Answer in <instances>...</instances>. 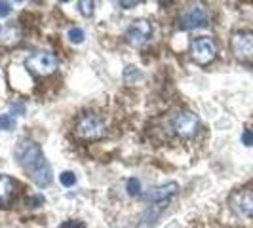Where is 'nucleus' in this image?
Here are the masks:
<instances>
[{
    "mask_svg": "<svg viewBox=\"0 0 253 228\" xmlns=\"http://www.w3.org/2000/svg\"><path fill=\"white\" fill-rule=\"evenodd\" d=\"M10 109H12V113L15 114H25V105H21V103H12L10 105Z\"/></svg>",
    "mask_w": 253,
    "mask_h": 228,
    "instance_id": "22",
    "label": "nucleus"
},
{
    "mask_svg": "<svg viewBox=\"0 0 253 228\" xmlns=\"http://www.w3.org/2000/svg\"><path fill=\"white\" fill-rule=\"evenodd\" d=\"M76 137L84 141H97L105 135V122L97 114H84L78 118L75 126Z\"/></svg>",
    "mask_w": 253,
    "mask_h": 228,
    "instance_id": "1",
    "label": "nucleus"
},
{
    "mask_svg": "<svg viewBox=\"0 0 253 228\" xmlns=\"http://www.w3.org/2000/svg\"><path fill=\"white\" fill-rule=\"evenodd\" d=\"M29 173V177L31 181L37 185L38 189H44V187H48L51 183V179H53V173H51V165L46 162V160H42L38 165H35L31 171H27Z\"/></svg>",
    "mask_w": 253,
    "mask_h": 228,
    "instance_id": "12",
    "label": "nucleus"
},
{
    "mask_svg": "<svg viewBox=\"0 0 253 228\" xmlns=\"http://www.w3.org/2000/svg\"><path fill=\"white\" fill-rule=\"evenodd\" d=\"M198 127H200V120H198V116L194 113L185 111V113H179L173 118V129H175V133H177L179 137L189 139V137H192L198 131Z\"/></svg>",
    "mask_w": 253,
    "mask_h": 228,
    "instance_id": "9",
    "label": "nucleus"
},
{
    "mask_svg": "<svg viewBox=\"0 0 253 228\" xmlns=\"http://www.w3.org/2000/svg\"><path fill=\"white\" fill-rule=\"evenodd\" d=\"M118 6H122V8H133V6H137V2H118Z\"/></svg>",
    "mask_w": 253,
    "mask_h": 228,
    "instance_id": "23",
    "label": "nucleus"
},
{
    "mask_svg": "<svg viewBox=\"0 0 253 228\" xmlns=\"http://www.w3.org/2000/svg\"><path fill=\"white\" fill-rule=\"evenodd\" d=\"M242 143L246 147H253V131L252 129H244L242 131Z\"/></svg>",
    "mask_w": 253,
    "mask_h": 228,
    "instance_id": "20",
    "label": "nucleus"
},
{
    "mask_svg": "<svg viewBox=\"0 0 253 228\" xmlns=\"http://www.w3.org/2000/svg\"><path fill=\"white\" fill-rule=\"evenodd\" d=\"M168 203H169V202L151 203V205H149V207L143 211V215H141L139 223H137V227H135V228H154V227H156V223H158L160 215L164 213V209L168 207Z\"/></svg>",
    "mask_w": 253,
    "mask_h": 228,
    "instance_id": "11",
    "label": "nucleus"
},
{
    "mask_svg": "<svg viewBox=\"0 0 253 228\" xmlns=\"http://www.w3.org/2000/svg\"><path fill=\"white\" fill-rule=\"evenodd\" d=\"M230 51L242 63H253V33L236 31L230 38Z\"/></svg>",
    "mask_w": 253,
    "mask_h": 228,
    "instance_id": "4",
    "label": "nucleus"
},
{
    "mask_svg": "<svg viewBox=\"0 0 253 228\" xmlns=\"http://www.w3.org/2000/svg\"><path fill=\"white\" fill-rule=\"evenodd\" d=\"M57 228H86V225H84L82 221H75V219H71V221H65V223H61Z\"/></svg>",
    "mask_w": 253,
    "mask_h": 228,
    "instance_id": "19",
    "label": "nucleus"
},
{
    "mask_svg": "<svg viewBox=\"0 0 253 228\" xmlns=\"http://www.w3.org/2000/svg\"><path fill=\"white\" fill-rule=\"evenodd\" d=\"M93 2H88V0H80L78 2V10H80V13L84 15V17H89L91 13H93Z\"/></svg>",
    "mask_w": 253,
    "mask_h": 228,
    "instance_id": "18",
    "label": "nucleus"
},
{
    "mask_svg": "<svg viewBox=\"0 0 253 228\" xmlns=\"http://www.w3.org/2000/svg\"><path fill=\"white\" fill-rule=\"evenodd\" d=\"M12 12V6L8 2H0V17H8Z\"/></svg>",
    "mask_w": 253,
    "mask_h": 228,
    "instance_id": "21",
    "label": "nucleus"
},
{
    "mask_svg": "<svg viewBox=\"0 0 253 228\" xmlns=\"http://www.w3.org/2000/svg\"><path fill=\"white\" fill-rule=\"evenodd\" d=\"M177 192H179L177 183H166V185H160V187H156V189L149 190V192L145 194V200L149 203L169 202Z\"/></svg>",
    "mask_w": 253,
    "mask_h": 228,
    "instance_id": "10",
    "label": "nucleus"
},
{
    "mask_svg": "<svg viewBox=\"0 0 253 228\" xmlns=\"http://www.w3.org/2000/svg\"><path fill=\"white\" fill-rule=\"evenodd\" d=\"M126 190L129 196H141V181L135 177L127 179L126 183Z\"/></svg>",
    "mask_w": 253,
    "mask_h": 228,
    "instance_id": "16",
    "label": "nucleus"
},
{
    "mask_svg": "<svg viewBox=\"0 0 253 228\" xmlns=\"http://www.w3.org/2000/svg\"><path fill=\"white\" fill-rule=\"evenodd\" d=\"M59 181H61V185H63V187H75L76 175L73 173V171H63V173L59 175Z\"/></svg>",
    "mask_w": 253,
    "mask_h": 228,
    "instance_id": "17",
    "label": "nucleus"
},
{
    "mask_svg": "<svg viewBox=\"0 0 253 228\" xmlns=\"http://www.w3.org/2000/svg\"><path fill=\"white\" fill-rule=\"evenodd\" d=\"M57 57L50 51H37L27 57L25 69L35 76H50L57 71Z\"/></svg>",
    "mask_w": 253,
    "mask_h": 228,
    "instance_id": "3",
    "label": "nucleus"
},
{
    "mask_svg": "<svg viewBox=\"0 0 253 228\" xmlns=\"http://www.w3.org/2000/svg\"><path fill=\"white\" fill-rule=\"evenodd\" d=\"M13 156H15L17 164L21 165L25 171H31L35 165H38L42 160H46L40 145L33 143V141H19L15 151H13Z\"/></svg>",
    "mask_w": 253,
    "mask_h": 228,
    "instance_id": "2",
    "label": "nucleus"
},
{
    "mask_svg": "<svg viewBox=\"0 0 253 228\" xmlns=\"http://www.w3.org/2000/svg\"><path fill=\"white\" fill-rule=\"evenodd\" d=\"M208 25V12L200 4L187 6L181 15H179V27L183 31H192V29H202Z\"/></svg>",
    "mask_w": 253,
    "mask_h": 228,
    "instance_id": "6",
    "label": "nucleus"
},
{
    "mask_svg": "<svg viewBox=\"0 0 253 228\" xmlns=\"http://www.w3.org/2000/svg\"><path fill=\"white\" fill-rule=\"evenodd\" d=\"M152 37V25L147 19H137L126 31V42L131 48H143Z\"/></svg>",
    "mask_w": 253,
    "mask_h": 228,
    "instance_id": "7",
    "label": "nucleus"
},
{
    "mask_svg": "<svg viewBox=\"0 0 253 228\" xmlns=\"http://www.w3.org/2000/svg\"><path fill=\"white\" fill-rule=\"evenodd\" d=\"M13 190H15L13 179L8 177V175H0V207H6L12 202Z\"/></svg>",
    "mask_w": 253,
    "mask_h": 228,
    "instance_id": "13",
    "label": "nucleus"
},
{
    "mask_svg": "<svg viewBox=\"0 0 253 228\" xmlns=\"http://www.w3.org/2000/svg\"><path fill=\"white\" fill-rule=\"evenodd\" d=\"M230 209L244 219L253 217V189L236 190L230 196Z\"/></svg>",
    "mask_w": 253,
    "mask_h": 228,
    "instance_id": "8",
    "label": "nucleus"
},
{
    "mask_svg": "<svg viewBox=\"0 0 253 228\" xmlns=\"http://www.w3.org/2000/svg\"><path fill=\"white\" fill-rule=\"evenodd\" d=\"M217 55V46L213 38L196 37L190 42V57L198 65H210Z\"/></svg>",
    "mask_w": 253,
    "mask_h": 228,
    "instance_id": "5",
    "label": "nucleus"
},
{
    "mask_svg": "<svg viewBox=\"0 0 253 228\" xmlns=\"http://www.w3.org/2000/svg\"><path fill=\"white\" fill-rule=\"evenodd\" d=\"M67 37H69V40H71L73 44H82L86 35H84V31H82L80 27H71L69 33H67Z\"/></svg>",
    "mask_w": 253,
    "mask_h": 228,
    "instance_id": "14",
    "label": "nucleus"
},
{
    "mask_svg": "<svg viewBox=\"0 0 253 228\" xmlns=\"http://www.w3.org/2000/svg\"><path fill=\"white\" fill-rule=\"evenodd\" d=\"M15 118L12 114H0V131H10L15 127Z\"/></svg>",
    "mask_w": 253,
    "mask_h": 228,
    "instance_id": "15",
    "label": "nucleus"
}]
</instances>
